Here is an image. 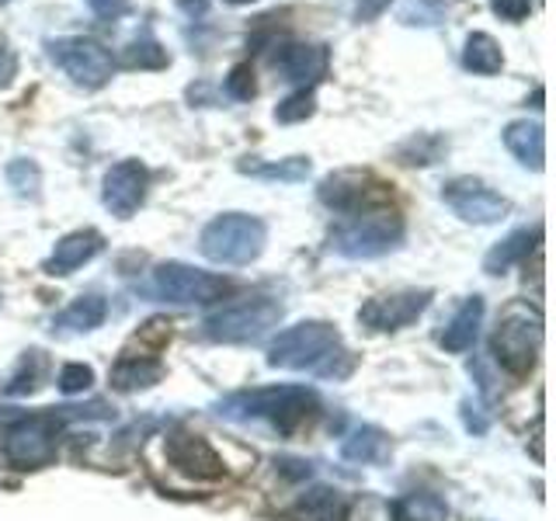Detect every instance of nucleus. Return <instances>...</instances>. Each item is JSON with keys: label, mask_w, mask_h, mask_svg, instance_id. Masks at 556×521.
I'll return each instance as SVG.
<instances>
[{"label": "nucleus", "mask_w": 556, "mask_h": 521, "mask_svg": "<svg viewBox=\"0 0 556 521\" xmlns=\"http://www.w3.org/2000/svg\"><path fill=\"white\" fill-rule=\"evenodd\" d=\"M240 170L254 174V178H278V181H303L309 174V161L306 156H292L286 164H271V167H261V164H240Z\"/></svg>", "instance_id": "31"}, {"label": "nucleus", "mask_w": 556, "mask_h": 521, "mask_svg": "<svg viewBox=\"0 0 556 521\" xmlns=\"http://www.w3.org/2000/svg\"><path fill=\"white\" fill-rule=\"evenodd\" d=\"M63 424V410H42L17 421L0 445V456L14 469H42L56 459V434Z\"/></svg>", "instance_id": "7"}, {"label": "nucleus", "mask_w": 556, "mask_h": 521, "mask_svg": "<svg viewBox=\"0 0 556 521\" xmlns=\"http://www.w3.org/2000/svg\"><path fill=\"white\" fill-rule=\"evenodd\" d=\"M268 243V226L248 213H223L213 223H205L199 237V251L213 260V265H251L261 257Z\"/></svg>", "instance_id": "3"}, {"label": "nucleus", "mask_w": 556, "mask_h": 521, "mask_svg": "<svg viewBox=\"0 0 556 521\" xmlns=\"http://www.w3.org/2000/svg\"><path fill=\"white\" fill-rule=\"evenodd\" d=\"M289 514H292V521H348V514H352V500H348V494L338 491V486L320 483L295 497Z\"/></svg>", "instance_id": "15"}, {"label": "nucleus", "mask_w": 556, "mask_h": 521, "mask_svg": "<svg viewBox=\"0 0 556 521\" xmlns=\"http://www.w3.org/2000/svg\"><path fill=\"white\" fill-rule=\"evenodd\" d=\"M504 147L515 153V161L521 167H532V170L546 167V129L539 126V122H529V118L508 122V129H504Z\"/></svg>", "instance_id": "18"}, {"label": "nucleus", "mask_w": 556, "mask_h": 521, "mask_svg": "<svg viewBox=\"0 0 556 521\" xmlns=\"http://www.w3.org/2000/svg\"><path fill=\"white\" fill-rule=\"evenodd\" d=\"M226 94L233 101H251L257 94V84H254V69L251 63H237L230 69V77H226Z\"/></svg>", "instance_id": "33"}, {"label": "nucleus", "mask_w": 556, "mask_h": 521, "mask_svg": "<svg viewBox=\"0 0 556 521\" xmlns=\"http://www.w3.org/2000/svg\"><path fill=\"white\" fill-rule=\"evenodd\" d=\"M164 452H167V462L191 480H219L223 476V459L216 456V448L208 445L202 434L170 431L164 442Z\"/></svg>", "instance_id": "13"}, {"label": "nucleus", "mask_w": 556, "mask_h": 521, "mask_svg": "<svg viewBox=\"0 0 556 521\" xmlns=\"http://www.w3.org/2000/svg\"><path fill=\"white\" fill-rule=\"evenodd\" d=\"M404 240V219L390 208H372V213L355 216L330 237V247L348 260H372L400 247Z\"/></svg>", "instance_id": "5"}, {"label": "nucleus", "mask_w": 556, "mask_h": 521, "mask_svg": "<svg viewBox=\"0 0 556 521\" xmlns=\"http://www.w3.org/2000/svg\"><path fill=\"white\" fill-rule=\"evenodd\" d=\"M8 181L14 188V195H22V199H39V188H42V174L39 167H35L31 161H11L8 164Z\"/></svg>", "instance_id": "29"}, {"label": "nucleus", "mask_w": 556, "mask_h": 521, "mask_svg": "<svg viewBox=\"0 0 556 521\" xmlns=\"http://www.w3.org/2000/svg\"><path fill=\"white\" fill-rule=\"evenodd\" d=\"M442 199L463 223H473V226L501 223L511 213L508 199L497 195L494 188H486L477 178H452L448 185H442Z\"/></svg>", "instance_id": "10"}, {"label": "nucleus", "mask_w": 556, "mask_h": 521, "mask_svg": "<svg viewBox=\"0 0 556 521\" xmlns=\"http://www.w3.org/2000/svg\"><path fill=\"white\" fill-rule=\"evenodd\" d=\"M216 410L230 421H265L282 434H295L320 414V396L306 386H261L226 396Z\"/></svg>", "instance_id": "1"}, {"label": "nucleus", "mask_w": 556, "mask_h": 521, "mask_svg": "<svg viewBox=\"0 0 556 521\" xmlns=\"http://www.w3.org/2000/svg\"><path fill=\"white\" fill-rule=\"evenodd\" d=\"M46 49H49V60L56 63L77 87H84V91H98V87H104L115 74L112 52L94 39H84V35L49 39Z\"/></svg>", "instance_id": "8"}, {"label": "nucleus", "mask_w": 556, "mask_h": 521, "mask_svg": "<svg viewBox=\"0 0 556 521\" xmlns=\"http://www.w3.org/2000/svg\"><path fill=\"white\" fill-rule=\"evenodd\" d=\"M390 514L393 521H445L448 508H445V500L434 494H407L393 504Z\"/></svg>", "instance_id": "25"}, {"label": "nucleus", "mask_w": 556, "mask_h": 521, "mask_svg": "<svg viewBox=\"0 0 556 521\" xmlns=\"http://www.w3.org/2000/svg\"><path fill=\"white\" fill-rule=\"evenodd\" d=\"M226 4H233V8H240V4H251V0H226Z\"/></svg>", "instance_id": "38"}, {"label": "nucleus", "mask_w": 556, "mask_h": 521, "mask_svg": "<svg viewBox=\"0 0 556 521\" xmlns=\"http://www.w3.org/2000/svg\"><path fill=\"white\" fill-rule=\"evenodd\" d=\"M396 153H400V161H404V164H421V167H428V164H439V156L445 153V139L442 136H431V132H417Z\"/></svg>", "instance_id": "27"}, {"label": "nucleus", "mask_w": 556, "mask_h": 521, "mask_svg": "<svg viewBox=\"0 0 556 521\" xmlns=\"http://www.w3.org/2000/svg\"><path fill=\"white\" fill-rule=\"evenodd\" d=\"M491 8H494V14L501 17V22L518 25V22H526V17H529L532 0H491Z\"/></svg>", "instance_id": "34"}, {"label": "nucleus", "mask_w": 556, "mask_h": 521, "mask_svg": "<svg viewBox=\"0 0 556 521\" xmlns=\"http://www.w3.org/2000/svg\"><path fill=\"white\" fill-rule=\"evenodd\" d=\"M390 4H393V0H355V22L369 25V22H376L379 14H387Z\"/></svg>", "instance_id": "35"}, {"label": "nucleus", "mask_w": 556, "mask_h": 521, "mask_svg": "<svg viewBox=\"0 0 556 521\" xmlns=\"http://www.w3.org/2000/svg\"><path fill=\"white\" fill-rule=\"evenodd\" d=\"M491 352L511 376L532 372L539 352H543V317H539V309L515 303L494 330Z\"/></svg>", "instance_id": "6"}, {"label": "nucleus", "mask_w": 556, "mask_h": 521, "mask_svg": "<svg viewBox=\"0 0 556 521\" xmlns=\"http://www.w3.org/2000/svg\"><path fill=\"white\" fill-rule=\"evenodd\" d=\"M365 181H369V174H362V170H338L320 181L317 195L327 208H334V213H358V208L369 202Z\"/></svg>", "instance_id": "17"}, {"label": "nucleus", "mask_w": 556, "mask_h": 521, "mask_svg": "<svg viewBox=\"0 0 556 521\" xmlns=\"http://www.w3.org/2000/svg\"><path fill=\"white\" fill-rule=\"evenodd\" d=\"M147 188H150V170L139 161H122L109 167L101 181V202L112 216L129 219L139 205L147 202Z\"/></svg>", "instance_id": "12"}, {"label": "nucleus", "mask_w": 556, "mask_h": 521, "mask_svg": "<svg viewBox=\"0 0 556 521\" xmlns=\"http://www.w3.org/2000/svg\"><path fill=\"white\" fill-rule=\"evenodd\" d=\"M313 112H317V98H313V91H295L286 101H278L275 122H282V126H295V122L313 118Z\"/></svg>", "instance_id": "30"}, {"label": "nucleus", "mask_w": 556, "mask_h": 521, "mask_svg": "<svg viewBox=\"0 0 556 521\" xmlns=\"http://www.w3.org/2000/svg\"><path fill=\"white\" fill-rule=\"evenodd\" d=\"M101 251H104V237L98 230L66 233L56 247H52V254L46 260V275H74L77 268L87 265V260H94Z\"/></svg>", "instance_id": "16"}, {"label": "nucleus", "mask_w": 556, "mask_h": 521, "mask_svg": "<svg viewBox=\"0 0 556 521\" xmlns=\"http://www.w3.org/2000/svg\"><path fill=\"white\" fill-rule=\"evenodd\" d=\"M14 77H17V56H14V49L0 39V87H8Z\"/></svg>", "instance_id": "36"}, {"label": "nucleus", "mask_w": 556, "mask_h": 521, "mask_svg": "<svg viewBox=\"0 0 556 521\" xmlns=\"http://www.w3.org/2000/svg\"><path fill=\"white\" fill-rule=\"evenodd\" d=\"M344 355L341 334L327 320H303L282 330L268 347V365L286 372H317V376H338L334 358Z\"/></svg>", "instance_id": "2"}, {"label": "nucleus", "mask_w": 556, "mask_h": 521, "mask_svg": "<svg viewBox=\"0 0 556 521\" xmlns=\"http://www.w3.org/2000/svg\"><path fill=\"white\" fill-rule=\"evenodd\" d=\"M275 69L289 84H300L309 91L313 84H320L330 69V49L324 42H286L275 56Z\"/></svg>", "instance_id": "14"}, {"label": "nucleus", "mask_w": 556, "mask_h": 521, "mask_svg": "<svg viewBox=\"0 0 556 521\" xmlns=\"http://www.w3.org/2000/svg\"><path fill=\"white\" fill-rule=\"evenodd\" d=\"M431 303L428 289H404V292H390V295H372L369 303L358 309V323L369 330H404L410 327Z\"/></svg>", "instance_id": "11"}, {"label": "nucleus", "mask_w": 556, "mask_h": 521, "mask_svg": "<svg viewBox=\"0 0 556 521\" xmlns=\"http://www.w3.org/2000/svg\"><path fill=\"white\" fill-rule=\"evenodd\" d=\"M150 292L161 303H174V306H199V303H213L226 292V278L191 268L185 260H164V265L153 268L150 278Z\"/></svg>", "instance_id": "9"}, {"label": "nucleus", "mask_w": 556, "mask_h": 521, "mask_svg": "<svg viewBox=\"0 0 556 521\" xmlns=\"http://www.w3.org/2000/svg\"><path fill=\"white\" fill-rule=\"evenodd\" d=\"M463 66L477 77H494L504 66V52L486 31H473L463 46Z\"/></svg>", "instance_id": "24"}, {"label": "nucleus", "mask_w": 556, "mask_h": 521, "mask_svg": "<svg viewBox=\"0 0 556 521\" xmlns=\"http://www.w3.org/2000/svg\"><path fill=\"white\" fill-rule=\"evenodd\" d=\"M480 323H483V300H480V295H469V300L456 313H452V320L445 323L439 344L452 355H463V352H469V347L477 344Z\"/></svg>", "instance_id": "19"}, {"label": "nucleus", "mask_w": 556, "mask_h": 521, "mask_svg": "<svg viewBox=\"0 0 556 521\" xmlns=\"http://www.w3.org/2000/svg\"><path fill=\"white\" fill-rule=\"evenodd\" d=\"M87 4H91V11L98 17H118L126 11V0H87Z\"/></svg>", "instance_id": "37"}, {"label": "nucleus", "mask_w": 556, "mask_h": 521, "mask_svg": "<svg viewBox=\"0 0 556 521\" xmlns=\"http://www.w3.org/2000/svg\"><path fill=\"white\" fill-rule=\"evenodd\" d=\"M122 63L126 66H139V69H161V66H167V52H164V46L156 42V39H136V42H129L126 46V56H122Z\"/></svg>", "instance_id": "28"}, {"label": "nucleus", "mask_w": 556, "mask_h": 521, "mask_svg": "<svg viewBox=\"0 0 556 521\" xmlns=\"http://www.w3.org/2000/svg\"><path fill=\"white\" fill-rule=\"evenodd\" d=\"M91 382H94V369H91V365H84V361H70L60 369V390L66 396L91 390Z\"/></svg>", "instance_id": "32"}, {"label": "nucleus", "mask_w": 556, "mask_h": 521, "mask_svg": "<svg viewBox=\"0 0 556 521\" xmlns=\"http://www.w3.org/2000/svg\"><path fill=\"white\" fill-rule=\"evenodd\" d=\"M42 379H46V355H42V352H28V355L22 358V365H17V372L8 379L4 393H8V396L35 393V390L42 386Z\"/></svg>", "instance_id": "26"}, {"label": "nucleus", "mask_w": 556, "mask_h": 521, "mask_svg": "<svg viewBox=\"0 0 556 521\" xmlns=\"http://www.w3.org/2000/svg\"><path fill=\"white\" fill-rule=\"evenodd\" d=\"M341 456L348 462H362V466H376L390 459V439L387 431L376 424H358L344 434L341 442Z\"/></svg>", "instance_id": "22"}, {"label": "nucleus", "mask_w": 556, "mask_h": 521, "mask_svg": "<svg viewBox=\"0 0 556 521\" xmlns=\"http://www.w3.org/2000/svg\"><path fill=\"white\" fill-rule=\"evenodd\" d=\"M539 226L535 230H515V233H508L501 243H494L491 251H486V257H483V271L486 275H504V271H511L515 265H521L529 254H532V247L539 243Z\"/></svg>", "instance_id": "23"}, {"label": "nucleus", "mask_w": 556, "mask_h": 521, "mask_svg": "<svg viewBox=\"0 0 556 521\" xmlns=\"http://www.w3.org/2000/svg\"><path fill=\"white\" fill-rule=\"evenodd\" d=\"M161 376H164V365L156 358H150V355H122L115 361L109 382H112V390H118V393H136V390L156 386Z\"/></svg>", "instance_id": "21"}, {"label": "nucleus", "mask_w": 556, "mask_h": 521, "mask_svg": "<svg viewBox=\"0 0 556 521\" xmlns=\"http://www.w3.org/2000/svg\"><path fill=\"white\" fill-rule=\"evenodd\" d=\"M278 320H282V303L278 300H271V295H243V300L208 313L202 334L216 344H243L268 334Z\"/></svg>", "instance_id": "4"}, {"label": "nucleus", "mask_w": 556, "mask_h": 521, "mask_svg": "<svg viewBox=\"0 0 556 521\" xmlns=\"http://www.w3.org/2000/svg\"><path fill=\"white\" fill-rule=\"evenodd\" d=\"M109 317V303H104V295L98 292H87L80 300L70 303L63 313H56V320H52V330H60V334H87V330H98Z\"/></svg>", "instance_id": "20"}]
</instances>
